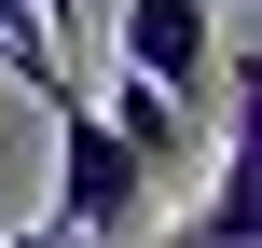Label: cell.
Returning a JSON list of instances; mask_svg holds the SVG:
<instances>
[{
	"label": "cell",
	"instance_id": "obj_1",
	"mask_svg": "<svg viewBox=\"0 0 262 248\" xmlns=\"http://www.w3.org/2000/svg\"><path fill=\"white\" fill-rule=\"evenodd\" d=\"M41 110H55V221H69V235H97V248H124V235H138V207H152V166L97 124V97H83V83H69V97H41Z\"/></svg>",
	"mask_w": 262,
	"mask_h": 248
},
{
	"label": "cell",
	"instance_id": "obj_2",
	"mask_svg": "<svg viewBox=\"0 0 262 248\" xmlns=\"http://www.w3.org/2000/svg\"><path fill=\"white\" fill-rule=\"evenodd\" d=\"M111 41H124V83H152L180 110L221 83V14L207 0H111Z\"/></svg>",
	"mask_w": 262,
	"mask_h": 248
},
{
	"label": "cell",
	"instance_id": "obj_3",
	"mask_svg": "<svg viewBox=\"0 0 262 248\" xmlns=\"http://www.w3.org/2000/svg\"><path fill=\"white\" fill-rule=\"evenodd\" d=\"M166 248H249V124H221V166L193 179V207H180Z\"/></svg>",
	"mask_w": 262,
	"mask_h": 248
},
{
	"label": "cell",
	"instance_id": "obj_4",
	"mask_svg": "<svg viewBox=\"0 0 262 248\" xmlns=\"http://www.w3.org/2000/svg\"><path fill=\"white\" fill-rule=\"evenodd\" d=\"M97 124H111L152 179H180V166H193V110H180V97H152V83H111V110H97Z\"/></svg>",
	"mask_w": 262,
	"mask_h": 248
},
{
	"label": "cell",
	"instance_id": "obj_5",
	"mask_svg": "<svg viewBox=\"0 0 262 248\" xmlns=\"http://www.w3.org/2000/svg\"><path fill=\"white\" fill-rule=\"evenodd\" d=\"M0 83H28V97H69V41H55L28 0H0Z\"/></svg>",
	"mask_w": 262,
	"mask_h": 248
},
{
	"label": "cell",
	"instance_id": "obj_6",
	"mask_svg": "<svg viewBox=\"0 0 262 248\" xmlns=\"http://www.w3.org/2000/svg\"><path fill=\"white\" fill-rule=\"evenodd\" d=\"M0 248H97V235H69V221H14Z\"/></svg>",
	"mask_w": 262,
	"mask_h": 248
},
{
	"label": "cell",
	"instance_id": "obj_7",
	"mask_svg": "<svg viewBox=\"0 0 262 248\" xmlns=\"http://www.w3.org/2000/svg\"><path fill=\"white\" fill-rule=\"evenodd\" d=\"M28 14H41V28H55V41H69V14H83V0H28Z\"/></svg>",
	"mask_w": 262,
	"mask_h": 248
}]
</instances>
